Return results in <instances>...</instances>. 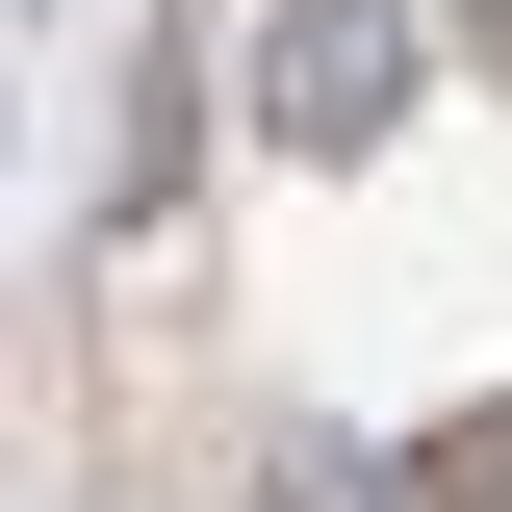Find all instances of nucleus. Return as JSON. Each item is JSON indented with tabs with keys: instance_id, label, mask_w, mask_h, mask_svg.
Here are the masks:
<instances>
[{
	"instance_id": "obj_1",
	"label": "nucleus",
	"mask_w": 512,
	"mask_h": 512,
	"mask_svg": "<svg viewBox=\"0 0 512 512\" xmlns=\"http://www.w3.org/2000/svg\"><path fill=\"white\" fill-rule=\"evenodd\" d=\"M410 77H436L410 0H282V26H256V128H282V154H384Z\"/></svg>"
},
{
	"instance_id": "obj_2",
	"label": "nucleus",
	"mask_w": 512,
	"mask_h": 512,
	"mask_svg": "<svg viewBox=\"0 0 512 512\" xmlns=\"http://www.w3.org/2000/svg\"><path fill=\"white\" fill-rule=\"evenodd\" d=\"M231 512H384V487H359L333 436H256V487H231Z\"/></svg>"
},
{
	"instance_id": "obj_3",
	"label": "nucleus",
	"mask_w": 512,
	"mask_h": 512,
	"mask_svg": "<svg viewBox=\"0 0 512 512\" xmlns=\"http://www.w3.org/2000/svg\"><path fill=\"white\" fill-rule=\"evenodd\" d=\"M487 52H512V0H487Z\"/></svg>"
}]
</instances>
